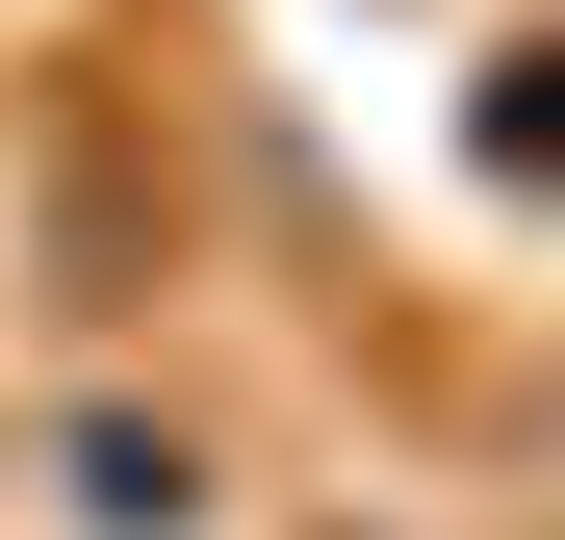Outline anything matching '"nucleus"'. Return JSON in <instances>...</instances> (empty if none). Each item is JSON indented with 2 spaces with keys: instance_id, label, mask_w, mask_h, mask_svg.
I'll return each mask as SVG.
<instances>
[{
  "instance_id": "nucleus-1",
  "label": "nucleus",
  "mask_w": 565,
  "mask_h": 540,
  "mask_svg": "<svg viewBox=\"0 0 565 540\" xmlns=\"http://www.w3.org/2000/svg\"><path fill=\"white\" fill-rule=\"evenodd\" d=\"M77 515H129V540H180L206 489H180V437H77Z\"/></svg>"
}]
</instances>
